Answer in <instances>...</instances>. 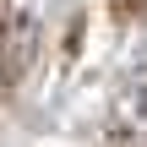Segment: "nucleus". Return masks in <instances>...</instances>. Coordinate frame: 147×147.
<instances>
[{
	"label": "nucleus",
	"mask_w": 147,
	"mask_h": 147,
	"mask_svg": "<svg viewBox=\"0 0 147 147\" xmlns=\"http://www.w3.org/2000/svg\"><path fill=\"white\" fill-rule=\"evenodd\" d=\"M125 5H136V11H147V0H125Z\"/></svg>",
	"instance_id": "f257e3e1"
}]
</instances>
